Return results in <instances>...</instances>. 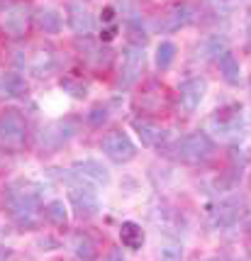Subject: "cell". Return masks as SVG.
I'll use <instances>...</instances> for the list:
<instances>
[{
  "mask_svg": "<svg viewBox=\"0 0 251 261\" xmlns=\"http://www.w3.org/2000/svg\"><path fill=\"white\" fill-rule=\"evenodd\" d=\"M71 171L78 176L80 181L91 183V186H95V188H103V186H107V183H110V171L105 169L98 159L76 161V164L71 166Z\"/></svg>",
  "mask_w": 251,
  "mask_h": 261,
  "instance_id": "7c38bea8",
  "label": "cell"
},
{
  "mask_svg": "<svg viewBox=\"0 0 251 261\" xmlns=\"http://www.w3.org/2000/svg\"><path fill=\"white\" fill-rule=\"evenodd\" d=\"M244 227H246V232L251 234V207L246 210V217H244Z\"/></svg>",
  "mask_w": 251,
  "mask_h": 261,
  "instance_id": "f546056e",
  "label": "cell"
},
{
  "mask_svg": "<svg viewBox=\"0 0 251 261\" xmlns=\"http://www.w3.org/2000/svg\"><path fill=\"white\" fill-rule=\"evenodd\" d=\"M69 181L71 183H69V193H66V198H69L71 210H73L78 217H83V220L95 217L98 210H100V195L95 191V186L80 181L73 171L69 173Z\"/></svg>",
  "mask_w": 251,
  "mask_h": 261,
  "instance_id": "5b68a950",
  "label": "cell"
},
{
  "mask_svg": "<svg viewBox=\"0 0 251 261\" xmlns=\"http://www.w3.org/2000/svg\"><path fill=\"white\" fill-rule=\"evenodd\" d=\"M115 22V8L113 5H107L103 10V24H113Z\"/></svg>",
  "mask_w": 251,
  "mask_h": 261,
  "instance_id": "f1b7e54d",
  "label": "cell"
},
{
  "mask_svg": "<svg viewBox=\"0 0 251 261\" xmlns=\"http://www.w3.org/2000/svg\"><path fill=\"white\" fill-rule=\"evenodd\" d=\"M80 3H93V0H80Z\"/></svg>",
  "mask_w": 251,
  "mask_h": 261,
  "instance_id": "1f68e13d",
  "label": "cell"
},
{
  "mask_svg": "<svg viewBox=\"0 0 251 261\" xmlns=\"http://www.w3.org/2000/svg\"><path fill=\"white\" fill-rule=\"evenodd\" d=\"M176 161L183 164H190V166H200L215 156V142L205 135V132H190V135H183L176 144L171 147Z\"/></svg>",
  "mask_w": 251,
  "mask_h": 261,
  "instance_id": "277c9868",
  "label": "cell"
},
{
  "mask_svg": "<svg viewBox=\"0 0 251 261\" xmlns=\"http://www.w3.org/2000/svg\"><path fill=\"white\" fill-rule=\"evenodd\" d=\"M217 64H219V73H222L225 83H229V86H239V81H241V64H239V59L234 57L232 51H227L225 57L217 61Z\"/></svg>",
  "mask_w": 251,
  "mask_h": 261,
  "instance_id": "7402d4cb",
  "label": "cell"
},
{
  "mask_svg": "<svg viewBox=\"0 0 251 261\" xmlns=\"http://www.w3.org/2000/svg\"><path fill=\"white\" fill-rule=\"evenodd\" d=\"M144 66H147V54H144V46L142 44H127L122 49V64H120V86L122 88H132L142 73H144Z\"/></svg>",
  "mask_w": 251,
  "mask_h": 261,
  "instance_id": "52a82bcc",
  "label": "cell"
},
{
  "mask_svg": "<svg viewBox=\"0 0 251 261\" xmlns=\"http://www.w3.org/2000/svg\"><path fill=\"white\" fill-rule=\"evenodd\" d=\"M30 142V125L22 110L5 108L0 110V151L5 154H20Z\"/></svg>",
  "mask_w": 251,
  "mask_h": 261,
  "instance_id": "3957f363",
  "label": "cell"
},
{
  "mask_svg": "<svg viewBox=\"0 0 251 261\" xmlns=\"http://www.w3.org/2000/svg\"><path fill=\"white\" fill-rule=\"evenodd\" d=\"M35 24V8L30 0L0 3V32L8 39H24Z\"/></svg>",
  "mask_w": 251,
  "mask_h": 261,
  "instance_id": "7a4b0ae2",
  "label": "cell"
},
{
  "mask_svg": "<svg viewBox=\"0 0 251 261\" xmlns=\"http://www.w3.org/2000/svg\"><path fill=\"white\" fill-rule=\"evenodd\" d=\"M115 34H117V27H115V24H110V27H105L103 32H100V39H103V42H113Z\"/></svg>",
  "mask_w": 251,
  "mask_h": 261,
  "instance_id": "83f0119b",
  "label": "cell"
},
{
  "mask_svg": "<svg viewBox=\"0 0 251 261\" xmlns=\"http://www.w3.org/2000/svg\"><path fill=\"white\" fill-rule=\"evenodd\" d=\"M66 24H69V30L76 37H91L95 32V17L86 8V3H80V0L69 3V8H66Z\"/></svg>",
  "mask_w": 251,
  "mask_h": 261,
  "instance_id": "30bf717a",
  "label": "cell"
},
{
  "mask_svg": "<svg viewBox=\"0 0 251 261\" xmlns=\"http://www.w3.org/2000/svg\"><path fill=\"white\" fill-rule=\"evenodd\" d=\"M207 93V81L200 79V76H193V79L183 81L181 88H178V100H181V108L185 115H193L200 102L205 100Z\"/></svg>",
  "mask_w": 251,
  "mask_h": 261,
  "instance_id": "8fae6325",
  "label": "cell"
},
{
  "mask_svg": "<svg viewBox=\"0 0 251 261\" xmlns=\"http://www.w3.org/2000/svg\"><path fill=\"white\" fill-rule=\"evenodd\" d=\"M132 127H134V132L139 135V139H142L144 147H149V149L163 147V142H166V129H163L159 122H154V120H149V117H134V120H132Z\"/></svg>",
  "mask_w": 251,
  "mask_h": 261,
  "instance_id": "5bb4252c",
  "label": "cell"
},
{
  "mask_svg": "<svg viewBox=\"0 0 251 261\" xmlns=\"http://www.w3.org/2000/svg\"><path fill=\"white\" fill-rule=\"evenodd\" d=\"M198 51H203V57L205 59H215V61H219V59L229 51V46H227V39H225V37L212 34V37H207L205 42L198 46Z\"/></svg>",
  "mask_w": 251,
  "mask_h": 261,
  "instance_id": "cb8c5ba5",
  "label": "cell"
},
{
  "mask_svg": "<svg viewBox=\"0 0 251 261\" xmlns=\"http://www.w3.org/2000/svg\"><path fill=\"white\" fill-rule=\"evenodd\" d=\"M0 93L5 95V98H27V93H30V83L24 79V73L20 71H5L3 76H0Z\"/></svg>",
  "mask_w": 251,
  "mask_h": 261,
  "instance_id": "2e32d148",
  "label": "cell"
},
{
  "mask_svg": "<svg viewBox=\"0 0 251 261\" xmlns=\"http://www.w3.org/2000/svg\"><path fill=\"white\" fill-rule=\"evenodd\" d=\"M76 135V125L71 120H59V122H51L42 129L39 135V142L44 149H59L61 144H66L71 137Z\"/></svg>",
  "mask_w": 251,
  "mask_h": 261,
  "instance_id": "4fadbf2b",
  "label": "cell"
},
{
  "mask_svg": "<svg viewBox=\"0 0 251 261\" xmlns=\"http://www.w3.org/2000/svg\"><path fill=\"white\" fill-rule=\"evenodd\" d=\"M61 88L69 93L71 98H76V100H83V98L88 95V88H86L80 81H73V79H64L61 81Z\"/></svg>",
  "mask_w": 251,
  "mask_h": 261,
  "instance_id": "4316f807",
  "label": "cell"
},
{
  "mask_svg": "<svg viewBox=\"0 0 251 261\" xmlns=\"http://www.w3.org/2000/svg\"><path fill=\"white\" fill-rule=\"evenodd\" d=\"M44 222H49L51 227H66L69 225V205L61 198H54L44 205Z\"/></svg>",
  "mask_w": 251,
  "mask_h": 261,
  "instance_id": "44dd1931",
  "label": "cell"
},
{
  "mask_svg": "<svg viewBox=\"0 0 251 261\" xmlns=\"http://www.w3.org/2000/svg\"><path fill=\"white\" fill-rule=\"evenodd\" d=\"M237 220H239V207H237V203H232V200H222V203H217L210 210V222L217 229L234 227Z\"/></svg>",
  "mask_w": 251,
  "mask_h": 261,
  "instance_id": "e0dca14e",
  "label": "cell"
},
{
  "mask_svg": "<svg viewBox=\"0 0 251 261\" xmlns=\"http://www.w3.org/2000/svg\"><path fill=\"white\" fill-rule=\"evenodd\" d=\"M176 54H178V46L173 44L171 39H163L159 42L156 46V54H154V64L159 71H169L173 66V61H176Z\"/></svg>",
  "mask_w": 251,
  "mask_h": 261,
  "instance_id": "603a6c76",
  "label": "cell"
},
{
  "mask_svg": "<svg viewBox=\"0 0 251 261\" xmlns=\"http://www.w3.org/2000/svg\"><path fill=\"white\" fill-rule=\"evenodd\" d=\"M246 34H249V39H251V12H249V17H246Z\"/></svg>",
  "mask_w": 251,
  "mask_h": 261,
  "instance_id": "4dcf8cb0",
  "label": "cell"
},
{
  "mask_svg": "<svg viewBox=\"0 0 251 261\" xmlns=\"http://www.w3.org/2000/svg\"><path fill=\"white\" fill-rule=\"evenodd\" d=\"M120 242H122L125 249L139 251L144 247V229H142V225H137L134 220L122 222V227H120Z\"/></svg>",
  "mask_w": 251,
  "mask_h": 261,
  "instance_id": "ffe728a7",
  "label": "cell"
},
{
  "mask_svg": "<svg viewBox=\"0 0 251 261\" xmlns=\"http://www.w3.org/2000/svg\"><path fill=\"white\" fill-rule=\"evenodd\" d=\"M100 149L113 164H129L137 156V147L122 127H115L110 132H105L103 139H100Z\"/></svg>",
  "mask_w": 251,
  "mask_h": 261,
  "instance_id": "8992f818",
  "label": "cell"
},
{
  "mask_svg": "<svg viewBox=\"0 0 251 261\" xmlns=\"http://www.w3.org/2000/svg\"><path fill=\"white\" fill-rule=\"evenodd\" d=\"M5 207L10 220L20 229H39L44 222V205H42V186L35 181H17L10 186Z\"/></svg>",
  "mask_w": 251,
  "mask_h": 261,
  "instance_id": "6da1fadb",
  "label": "cell"
},
{
  "mask_svg": "<svg viewBox=\"0 0 251 261\" xmlns=\"http://www.w3.org/2000/svg\"><path fill=\"white\" fill-rule=\"evenodd\" d=\"M107 117H110V108L103 105V102H98V105H93L91 110L86 113V122L91 127H95V129H100L107 122Z\"/></svg>",
  "mask_w": 251,
  "mask_h": 261,
  "instance_id": "484cf974",
  "label": "cell"
},
{
  "mask_svg": "<svg viewBox=\"0 0 251 261\" xmlns=\"http://www.w3.org/2000/svg\"><path fill=\"white\" fill-rule=\"evenodd\" d=\"M71 251H73L76 261H95L98 256V247L91 234H86V232H76L71 237Z\"/></svg>",
  "mask_w": 251,
  "mask_h": 261,
  "instance_id": "d6986e66",
  "label": "cell"
},
{
  "mask_svg": "<svg viewBox=\"0 0 251 261\" xmlns=\"http://www.w3.org/2000/svg\"><path fill=\"white\" fill-rule=\"evenodd\" d=\"M185 259V251H183V244L181 242H163L159 249V261H183Z\"/></svg>",
  "mask_w": 251,
  "mask_h": 261,
  "instance_id": "d4e9b609",
  "label": "cell"
},
{
  "mask_svg": "<svg viewBox=\"0 0 251 261\" xmlns=\"http://www.w3.org/2000/svg\"><path fill=\"white\" fill-rule=\"evenodd\" d=\"M35 24L42 34H59L64 30V12L51 5H42L35 10Z\"/></svg>",
  "mask_w": 251,
  "mask_h": 261,
  "instance_id": "9a60e30c",
  "label": "cell"
},
{
  "mask_svg": "<svg viewBox=\"0 0 251 261\" xmlns=\"http://www.w3.org/2000/svg\"><path fill=\"white\" fill-rule=\"evenodd\" d=\"M22 66L27 68V73H32L37 79H49V76L57 73L59 57L51 46H37V49H32V54L22 61Z\"/></svg>",
  "mask_w": 251,
  "mask_h": 261,
  "instance_id": "9c48e42d",
  "label": "cell"
},
{
  "mask_svg": "<svg viewBox=\"0 0 251 261\" xmlns=\"http://www.w3.org/2000/svg\"><path fill=\"white\" fill-rule=\"evenodd\" d=\"M0 261H3V259H0Z\"/></svg>",
  "mask_w": 251,
  "mask_h": 261,
  "instance_id": "d6a6232c",
  "label": "cell"
},
{
  "mask_svg": "<svg viewBox=\"0 0 251 261\" xmlns=\"http://www.w3.org/2000/svg\"><path fill=\"white\" fill-rule=\"evenodd\" d=\"M198 20H200L198 5L188 3V0H181V3H176L171 10L161 17L159 27L163 30V32H178V30H185V27L195 24Z\"/></svg>",
  "mask_w": 251,
  "mask_h": 261,
  "instance_id": "ba28073f",
  "label": "cell"
},
{
  "mask_svg": "<svg viewBox=\"0 0 251 261\" xmlns=\"http://www.w3.org/2000/svg\"><path fill=\"white\" fill-rule=\"evenodd\" d=\"M212 127L222 135V139H234V137L241 135V115L237 110L234 113L222 110L217 117H212Z\"/></svg>",
  "mask_w": 251,
  "mask_h": 261,
  "instance_id": "ac0fdd59",
  "label": "cell"
}]
</instances>
